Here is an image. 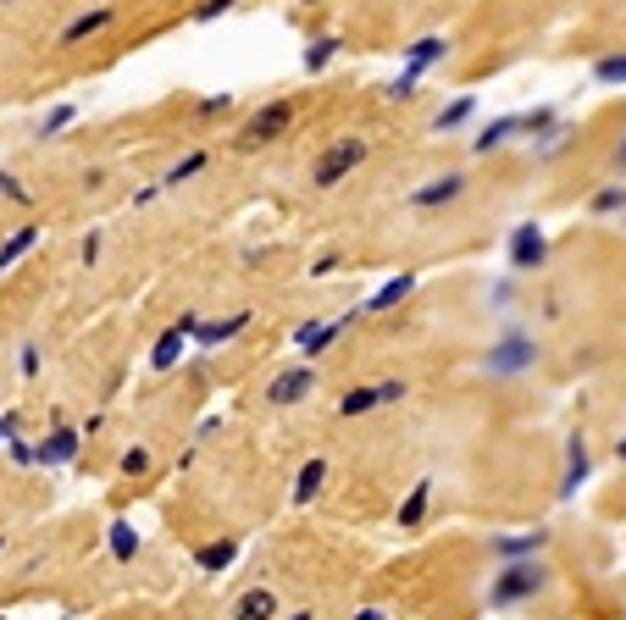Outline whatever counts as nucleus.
I'll return each mask as SVG.
<instances>
[{"label":"nucleus","mask_w":626,"mask_h":620,"mask_svg":"<svg viewBox=\"0 0 626 620\" xmlns=\"http://www.w3.org/2000/svg\"><path fill=\"white\" fill-rule=\"evenodd\" d=\"M361 161H366V139H338V144H327V150L316 155L311 183H316V189H338V183L350 178Z\"/></svg>","instance_id":"f257e3e1"},{"label":"nucleus","mask_w":626,"mask_h":620,"mask_svg":"<svg viewBox=\"0 0 626 620\" xmlns=\"http://www.w3.org/2000/svg\"><path fill=\"white\" fill-rule=\"evenodd\" d=\"M289 128H294V100H272V106H261V111H255V117L239 128V150H261V144H277Z\"/></svg>","instance_id":"f03ea898"},{"label":"nucleus","mask_w":626,"mask_h":620,"mask_svg":"<svg viewBox=\"0 0 626 620\" xmlns=\"http://www.w3.org/2000/svg\"><path fill=\"white\" fill-rule=\"evenodd\" d=\"M311 388H316V371H311V366H289L283 377H272V388H266V405H272V410H289V405H300V399H311Z\"/></svg>","instance_id":"7ed1b4c3"},{"label":"nucleus","mask_w":626,"mask_h":620,"mask_svg":"<svg viewBox=\"0 0 626 620\" xmlns=\"http://www.w3.org/2000/svg\"><path fill=\"white\" fill-rule=\"evenodd\" d=\"M460 189H466V178H460V172H449V178H433L427 189H416V194H410V205H422V211H433V205H449V200H460Z\"/></svg>","instance_id":"20e7f679"},{"label":"nucleus","mask_w":626,"mask_h":620,"mask_svg":"<svg viewBox=\"0 0 626 620\" xmlns=\"http://www.w3.org/2000/svg\"><path fill=\"white\" fill-rule=\"evenodd\" d=\"M100 28H111V12L100 6V12H84V17H73V23L61 28V45H84L89 34H100Z\"/></svg>","instance_id":"39448f33"},{"label":"nucleus","mask_w":626,"mask_h":620,"mask_svg":"<svg viewBox=\"0 0 626 620\" xmlns=\"http://www.w3.org/2000/svg\"><path fill=\"white\" fill-rule=\"evenodd\" d=\"M277 615V598L266 593V587H255V593L239 598V609H233V620H272Z\"/></svg>","instance_id":"423d86ee"},{"label":"nucleus","mask_w":626,"mask_h":620,"mask_svg":"<svg viewBox=\"0 0 626 620\" xmlns=\"http://www.w3.org/2000/svg\"><path fill=\"white\" fill-rule=\"evenodd\" d=\"M34 244H39V227H17L12 239L0 244V272H6V266H17L28 250H34Z\"/></svg>","instance_id":"0eeeda50"},{"label":"nucleus","mask_w":626,"mask_h":620,"mask_svg":"<svg viewBox=\"0 0 626 620\" xmlns=\"http://www.w3.org/2000/svg\"><path fill=\"white\" fill-rule=\"evenodd\" d=\"M516 133H521V117H499V122H488V128L477 133V150L488 155V150H499L505 139H516Z\"/></svg>","instance_id":"6e6552de"},{"label":"nucleus","mask_w":626,"mask_h":620,"mask_svg":"<svg viewBox=\"0 0 626 620\" xmlns=\"http://www.w3.org/2000/svg\"><path fill=\"white\" fill-rule=\"evenodd\" d=\"M205 161H211V155H205V150L183 155L178 167H172V172H167V183H161V189H178V183H189V178H194V172H205Z\"/></svg>","instance_id":"1a4fd4ad"},{"label":"nucleus","mask_w":626,"mask_h":620,"mask_svg":"<svg viewBox=\"0 0 626 620\" xmlns=\"http://www.w3.org/2000/svg\"><path fill=\"white\" fill-rule=\"evenodd\" d=\"M322 477H327V460H311V465L300 471V488H294V499L311 504V499H316V488H322Z\"/></svg>","instance_id":"9d476101"},{"label":"nucleus","mask_w":626,"mask_h":620,"mask_svg":"<svg viewBox=\"0 0 626 620\" xmlns=\"http://www.w3.org/2000/svg\"><path fill=\"white\" fill-rule=\"evenodd\" d=\"M471 111H477V100H471V95H460V100H455V106H449V111H444V117H438V122H433V128H438V133H455V128H460V122H466V117H471Z\"/></svg>","instance_id":"9b49d317"},{"label":"nucleus","mask_w":626,"mask_h":620,"mask_svg":"<svg viewBox=\"0 0 626 620\" xmlns=\"http://www.w3.org/2000/svg\"><path fill=\"white\" fill-rule=\"evenodd\" d=\"M333 56H338V39H316V45L305 50V72H322Z\"/></svg>","instance_id":"f8f14e48"},{"label":"nucleus","mask_w":626,"mask_h":620,"mask_svg":"<svg viewBox=\"0 0 626 620\" xmlns=\"http://www.w3.org/2000/svg\"><path fill=\"white\" fill-rule=\"evenodd\" d=\"M73 449H78L73 432H56V438H50L45 449H39V460H73Z\"/></svg>","instance_id":"ddd939ff"},{"label":"nucleus","mask_w":626,"mask_h":620,"mask_svg":"<svg viewBox=\"0 0 626 620\" xmlns=\"http://www.w3.org/2000/svg\"><path fill=\"white\" fill-rule=\"evenodd\" d=\"M538 255H543V239L532 233V227H521V233H516V261L527 266V261H538Z\"/></svg>","instance_id":"4468645a"},{"label":"nucleus","mask_w":626,"mask_h":620,"mask_svg":"<svg viewBox=\"0 0 626 620\" xmlns=\"http://www.w3.org/2000/svg\"><path fill=\"white\" fill-rule=\"evenodd\" d=\"M410 288H416V277H399V283H388V288H383V294H377V299H372V310H388V305H399V299H405V294H410Z\"/></svg>","instance_id":"2eb2a0df"},{"label":"nucleus","mask_w":626,"mask_h":620,"mask_svg":"<svg viewBox=\"0 0 626 620\" xmlns=\"http://www.w3.org/2000/svg\"><path fill=\"white\" fill-rule=\"evenodd\" d=\"M178 349H183V327H172V333H167V338H161V344H156V371H167Z\"/></svg>","instance_id":"dca6fc26"},{"label":"nucleus","mask_w":626,"mask_h":620,"mask_svg":"<svg viewBox=\"0 0 626 620\" xmlns=\"http://www.w3.org/2000/svg\"><path fill=\"white\" fill-rule=\"evenodd\" d=\"M67 122H73V106H56V111H50L45 122H39V139H50V133H61V128H67Z\"/></svg>","instance_id":"f3484780"},{"label":"nucleus","mask_w":626,"mask_h":620,"mask_svg":"<svg viewBox=\"0 0 626 620\" xmlns=\"http://www.w3.org/2000/svg\"><path fill=\"white\" fill-rule=\"evenodd\" d=\"M599 78H604V84H621V78H626V56H610V61H599Z\"/></svg>","instance_id":"a211bd4d"},{"label":"nucleus","mask_w":626,"mask_h":620,"mask_svg":"<svg viewBox=\"0 0 626 620\" xmlns=\"http://www.w3.org/2000/svg\"><path fill=\"white\" fill-rule=\"evenodd\" d=\"M0 194H6V200H17V205H28V189L12 178V172H0Z\"/></svg>","instance_id":"6ab92c4d"},{"label":"nucleus","mask_w":626,"mask_h":620,"mask_svg":"<svg viewBox=\"0 0 626 620\" xmlns=\"http://www.w3.org/2000/svg\"><path fill=\"white\" fill-rule=\"evenodd\" d=\"M422 510H427V488H416V499L405 504V515H399V521H405V526H416V521H422Z\"/></svg>","instance_id":"aec40b11"},{"label":"nucleus","mask_w":626,"mask_h":620,"mask_svg":"<svg viewBox=\"0 0 626 620\" xmlns=\"http://www.w3.org/2000/svg\"><path fill=\"white\" fill-rule=\"evenodd\" d=\"M233 6H239V0H205V6H200V12H194V17H200V23H211V17L233 12Z\"/></svg>","instance_id":"412c9836"},{"label":"nucleus","mask_w":626,"mask_h":620,"mask_svg":"<svg viewBox=\"0 0 626 620\" xmlns=\"http://www.w3.org/2000/svg\"><path fill=\"white\" fill-rule=\"evenodd\" d=\"M12 427H17V416H0V443L12 438Z\"/></svg>","instance_id":"4be33fe9"},{"label":"nucleus","mask_w":626,"mask_h":620,"mask_svg":"<svg viewBox=\"0 0 626 620\" xmlns=\"http://www.w3.org/2000/svg\"><path fill=\"white\" fill-rule=\"evenodd\" d=\"M615 167H626V139H621V150H615Z\"/></svg>","instance_id":"5701e85b"}]
</instances>
